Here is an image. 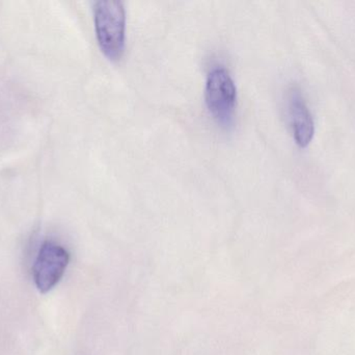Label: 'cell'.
Returning <instances> with one entry per match:
<instances>
[{"mask_svg": "<svg viewBox=\"0 0 355 355\" xmlns=\"http://www.w3.org/2000/svg\"><path fill=\"white\" fill-rule=\"evenodd\" d=\"M96 37L102 52L118 60L125 51L126 10L122 1L99 0L94 3Z\"/></svg>", "mask_w": 355, "mask_h": 355, "instance_id": "cell-1", "label": "cell"}, {"mask_svg": "<svg viewBox=\"0 0 355 355\" xmlns=\"http://www.w3.org/2000/svg\"><path fill=\"white\" fill-rule=\"evenodd\" d=\"M205 98L213 118L223 127L231 126L237 104V88L229 71L217 66L207 76Z\"/></svg>", "mask_w": 355, "mask_h": 355, "instance_id": "cell-2", "label": "cell"}, {"mask_svg": "<svg viewBox=\"0 0 355 355\" xmlns=\"http://www.w3.org/2000/svg\"><path fill=\"white\" fill-rule=\"evenodd\" d=\"M70 256L62 246L47 241L40 248L33 265L35 286L41 293L51 291L64 276Z\"/></svg>", "mask_w": 355, "mask_h": 355, "instance_id": "cell-3", "label": "cell"}, {"mask_svg": "<svg viewBox=\"0 0 355 355\" xmlns=\"http://www.w3.org/2000/svg\"><path fill=\"white\" fill-rule=\"evenodd\" d=\"M288 110L294 139L300 147H306L313 140L315 124L312 114L298 89H292L288 96Z\"/></svg>", "mask_w": 355, "mask_h": 355, "instance_id": "cell-4", "label": "cell"}]
</instances>
